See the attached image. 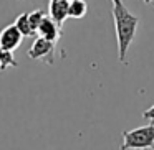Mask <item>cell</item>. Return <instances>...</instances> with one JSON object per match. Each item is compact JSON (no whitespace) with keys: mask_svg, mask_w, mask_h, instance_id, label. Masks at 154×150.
<instances>
[{"mask_svg":"<svg viewBox=\"0 0 154 150\" xmlns=\"http://www.w3.org/2000/svg\"><path fill=\"white\" fill-rule=\"evenodd\" d=\"M144 2H146V4H151V2H152V0H144Z\"/></svg>","mask_w":154,"mask_h":150,"instance_id":"obj_13","label":"cell"},{"mask_svg":"<svg viewBox=\"0 0 154 150\" xmlns=\"http://www.w3.org/2000/svg\"><path fill=\"white\" fill-rule=\"evenodd\" d=\"M88 12V5L85 0H71L68 7V18H83Z\"/></svg>","mask_w":154,"mask_h":150,"instance_id":"obj_7","label":"cell"},{"mask_svg":"<svg viewBox=\"0 0 154 150\" xmlns=\"http://www.w3.org/2000/svg\"><path fill=\"white\" fill-rule=\"evenodd\" d=\"M68 7H70V0H50V7H48L50 17L60 27L68 18Z\"/></svg>","mask_w":154,"mask_h":150,"instance_id":"obj_6","label":"cell"},{"mask_svg":"<svg viewBox=\"0 0 154 150\" xmlns=\"http://www.w3.org/2000/svg\"><path fill=\"white\" fill-rule=\"evenodd\" d=\"M14 51H8V50H4L0 46V71H5L8 66H17V61L14 58Z\"/></svg>","mask_w":154,"mask_h":150,"instance_id":"obj_9","label":"cell"},{"mask_svg":"<svg viewBox=\"0 0 154 150\" xmlns=\"http://www.w3.org/2000/svg\"><path fill=\"white\" fill-rule=\"evenodd\" d=\"M113 4H119V2H123V0H111Z\"/></svg>","mask_w":154,"mask_h":150,"instance_id":"obj_12","label":"cell"},{"mask_svg":"<svg viewBox=\"0 0 154 150\" xmlns=\"http://www.w3.org/2000/svg\"><path fill=\"white\" fill-rule=\"evenodd\" d=\"M70 2H71V0H70Z\"/></svg>","mask_w":154,"mask_h":150,"instance_id":"obj_14","label":"cell"},{"mask_svg":"<svg viewBox=\"0 0 154 150\" xmlns=\"http://www.w3.org/2000/svg\"><path fill=\"white\" fill-rule=\"evenodd\" d=\"M22 40H23V35L15 27V23L8 25V27H5L4 30L0 31V46L4 48V50L15 51L20 46Z\"/></svg>","mask_w":154,"mask_h":150,"instance_id":"obj_3","label":"cell"},{"mask_svg":"<svg viewBox=\"0 0 154 150\" xmlns=\"http://www.w3.org/2000/svg\"><path fill=\"white\" fill-rule=\"evenodd\" d=\"M113 18L118 38V58L121 63H126V54L136 35L139 17L133 15L126 8V5L119 2V4H113Z\"/></svg>","mask_w":154,"mask_h":150,"instance_id":"obj_1","label":"cell"},{"mask_svg":"<svg viewBox=\"0 0 154 150\" xmlns=\"http://www.w3.org/2000/svg\"><path fill=\"white\" fill-rule=\"evenodd\" d=\"M143 119L154 122V106H152V107H149L147 110H144V112H143Z\"/></svg>","mask_w":154,"mask_h":150,"instance_id":"obj_11","label":"cell"},{"mask_svg":"<svg viewBox=\"0 0 154 150\" xmlns=\"http://www.w3.org/2000/svg\"><path fill=\"white\" fill-rule=\"evenodd\" d=\"M60 30H61L60 25H58L51 17H47V15H45V18L42 20V23L38 25V28H37V35L57 43V41L60 40V37H61Z\"/></svg>","mask_w":154,"mask_h":150,"instance_id":"obj_5","label":"cell"},{"mask_svg":"<svg viewBox=\"0 0 154 150\" xmlns=\"http://www.w3.org/2000/svg\"><path fill=\"white\" fill-rule=\"evenodd\" d=\"M121 149H154V122L123 132Z\"/></svg>","mask_w":154,"mask_h":150,"instance_id":"obj_2","label":"cell"},{"mask_svg":"<svg viewBox=\"0 0 154 150\" xmlns=\"http://www.w3.org/2000/svg\"><path fill=\"white\" fill-rule=\"evenodd\" d=\"M15 27L20 30V33L23 35V37H33V35H37V33H35V30L32 28V25H30V20H28V13L18 15L17 20H15Z\"/></svg>","mask_w":154,"mask_h":150,"instance_id":"obj_8","label":"cell"},{"mask_svg":"<svg viewBox=\"0 0 154 150\" xmlns=\"http://www.w3.org/2000/svg\"><path fill=\"white\" fill-rule=\"evenodd\" d=\"M55 45H57L55 41H50L43 37H37L28 50V56L32 60H47L48 56H53Z\"/></svg>","mask_w":154,"mask_h":150,"instance_id":"obj_4","label":"cell"},{"mask_svg":"<svg viewBox=\"0 0 154 150\" xmlns=\"http://www.w3.org/2000/svg\"><path fill=\"white\" fill-rule=\"evenodd\" d=\"M45 12L43 10H33V12H30L28 13V20H30V25H32V28L35 30V33H37V28H38V25L42 23V20L45 18Z\"/></svg>","mask_w":154,"mask_h":150,"instance_id":"obj_10","label":"cell"}]
</instances>
